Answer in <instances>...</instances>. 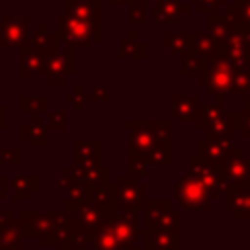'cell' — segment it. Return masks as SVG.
<instances>
[{
    "label": "cell",
    "mask_w": 250,
    "mask_h": 250,
    "mask_svg": "<svg viewBox=\"0 0 250 250\" xmlns=\"http://www.w3.org/2000/svg\"><path fill=\"white\" fill-rule=\"evenodd\" d=\"M129 129V146L139 148L146 154L150 166H172V123L170 121H139L131 119Z\"/></svg>",
    "instance_id": "1"
},
{
    "label": "cell",
    "mask_w": 250,
    "mask_h": 250,
    "mask_svg": "<svg viewBox=\"0 0 250 250\" xmlns=\"http://www.w3.org/2000/svg\"><path fill=\"white\" fill-rule=\"evenodd\" d=\"M55 35H57L59 43H68L74 49L80 47L84 51H92L94 45L102 39L84 21H80L78 18L68 16L64 12L55 16Z\"/></svg>",
    "instance_id": "2"
},
{
    "label": "cell",
    "mask_w": 250,
    "mask_h": 250,
    "mask_svg": "<svg viewBox=\"0 0 250 250\" xmlns=\"http://www.w3.org/2000/svg\"><path fill=\"white\" fill-rule=\"evenodd\" d=\"M31 35V16L29 14H4L0 20V51L14 49L23 51L29 47Z\"/></svg>",
    "instance_id": "3"
},
{
    "label": "cell",
    "mask_w": 250,
    "mask_h": 250,
    "mask_svg": "<svg viewBox=\"0 0 250 250\" xmlns=\"http://www.w3.org/2000/svg\"><path fill=\"white\" fill-rule=\"evenodd\" d=\"M207 62H209L207 72L197 80L209 94H215L217 98H225L227 94H230L232 72L234 70H232V66L229 64V61L225 59V55L221 51L207 57Z\"/></svg>",
    "instance_id": "4"
},
{
    "label": "cell",
    "mask_w": 250,
    "mask_h": 250,
    "mask_svg": "<svg viewBox=\"0 0 250 250\" xmlns=\"http://www.w3.org/2000/svg\"><path fill=\"white\" fill-rule=\"evenodd\" d=\"M145 219V230H168L182 232V211L176 209L170 201H146L141 209Z\"/></svg>",
    "instance_id": "5"
},
{
    "label": "cell",
    "mask_w": 250,
    "mask_h": 250,
    "mask_svg": "<svg viewBox=\"0 0 250 250\" xmlns=\"http://www.w3.org/2000/svg\"><path fill=\"white\" fill-rule=\"evenodd\" d=\"M76 57L74 47L68 43H62L57 51L49 53L47 64H45V78L49 86H64L68 78L76 74Z\"/></svg>",
    "instance_id": "6"
},
{
    "label": "cell",
    "mask_w": 250,
    "mask_h": 250,
    "mask_svg": "<svg viewBox=\"0 0 250 250\" xmlns=\"http://www.w3.org/2000/svg\"><path fill=\"white\" fill-rule=\"evenodd\" d=\"M174 199L176 203H180L182 209H191V211H205L213 201L209 189L189 174L180 176V180L176 182Z\"/></svg>",
    "instance_id": "7"
},
{
    "label": "cell",
    "mask_w": 250,
    "mask_h": 250,
    "mask_svg": "<svg viewBox=\"0 0 250 250\" xmlns=\"http://www.w3.org/2000/svg\"><path fill=\"white\" fill-rule=\"evenodd\" d=\"M66 219L64 213L47 209V211H37V209H25L20 213V221L23 227V236H43L51 232L57 225H61Z\"/></svg>",
    "instance_id": "8"
},
{
    "label": "cell",
    "mask_w": 250,
    "mask_h": 250,
    "mask_svg": "<svg viewBox=\"0 0 250 250\" xmlns=\"http://www.w3.org/2000/svg\"><path fill=\"white\" fill-rule=\"evenodd\" d=\"M189 176L195 178L199 184H203L209 189L213 201L219 197V193H227V189L230 186V182H227L221 176L219 168L215 164L203 160L201 156H191L189 158Z\"/></svg>",
    "instance_id": "9"
},
{
    "label": "cell",
    "mask_w": 250,
    "mask_h": 250,
    "mask_svg": "<svg viewBox=\"0 0 250 250\" xmlns=\"http://www.w3.org/2000/svg\"><path fill=\"white\" fill-rule=\"evenodd\" d=\"M115 191H117V205L143 209V205L146 203V186L139 182L137 176L131 172L119 174Z\"/></svg>",
    "instance_id": "10"
},
{
    "label": "cell",
    "mask_w": 250,
    "mask_h": 250,
    "mask_svg": "<svg viewBox=\"0 0 250 250\" xmlns=\"http://www.w3.org/2000/svg\"><path fill=\"white\" fill-rule=\"evenodd\" d=\"M64 14L78 18L102 37V0H64Z\"/></svg>",
    "instance_id": "11"
},
{
    "label": "cell",
    "mask_w": 250,
    "mask_h": 250,
    "mask_svg": "<svg viewBox=\"0 0 250 250\" xmlns=\"http://www.w3.org/2000/svg\"><path fill=\"white\" fill-rule=\"evenodd\" d=\"M225 209L230 211L234 219L250 221V180L230 182L225 193Z\"/></svg>",
    "instance_id": "12"
},
{
    "label": "cell",
    "mask_w": 250,
    "mask_h": 250,
    "mask_svg": "<svg viewBox=\"0 0 250 250\" xmlns=\"http://www.w3.org/2000/svg\"><path fill=\"white\" fill-rule=\"evenodd\" d=\"M64 174L72 178L76 184L82 186H107L109 184V174L111 168L107 164H98V166H76V164H66Z\"/></svg>",
    "instance_id": "13"
},
{
    "label": "cell",
    "mask_w": 250,
    "mask_h": 250,
    "mask_svg": "<svg viewBox=\"0 0 250 250\" xmlns=\"http://www.w3.org/2000/svg\"><path fill=\"white\" fill-rule=\"evenodd\" d=\"M217 168H219L221 176L227 182H246V180H250V156H246V152L236 145H234L232 154L225 162H221Z\"/></svg>",
    "instance_id": "14"
},
{
    "label": "cell",
    "mask_w": 250,
    "mask_h": 250,
    "mask_svg": "<svg viewBox=\"0 0 250 250\" xmlns=\"http://www.w3.org/2000/svg\"><path fill=\"white\" fill-rule=\"evenodd\" d=\"M195 31H164L162 33V49L172 55V59H186L193 53Z\"/></svg>",
    "instance_id": "15"
},
{
    "label": "cell",
    "mask_w": 250,
    "mask_h": 250,
    "mask_svg": "<svg viewBox=\"0 0 250 250\" xmlns=\"http://www.w3.org/2000/svg\"><path fill=\"white\" fill-rule=\"evenodd\" d=\"M234 150V145L230 141H225V139H209V137H203L199 139L197 143V156H201L203 160L219 166L221 162H225Z\"/></svg>",
    "instance_id": "16"
},
{
    "label": "cell",
    "mask_w": 250,
    "mask_h": 250,
    "mask_svg": "<svg viewBox=\"0 0 250 250\" xmlns=\"http://www.w3.org/2000/svg\"><path fill=\"white\" fill-rule=\"evenodd\" d=\"M154 8V23H180L184 16L191 12L189 4H182V0H156Z\"/></svg>",
    "instance_id": "17"
},
{
    "label": "cell",
    "mask_w": 250,
    "mask_h": 250,
    "mask_svg": "<svg viewBox=\"0 0 250 250\" xmlns=\"http://www.w3.org/2000/svg\"><path fill=\"white\" fill-rule=\"evenodd\" d=\"M8 191L14 201H29L31 193L39 191V178L35 174H16L10 182H4V193Z\"/></svg>",
    "instance_id": "18"
},
{
    "label": "cell",
    "mask_w": 250,
    "mask_h": 250,
    "mask_svg": "<svg viewBox=\"0 0 250 250\" xmlns=\"http://www.w3.org/2000/svg\"><path fill=\"white\" fill-rule=\"evenodd\" d=\"M199 104L201 102L197 94H174L172 96V119L180 123L195 121Z\"/></svg>",
    "instance_id": "19"
},
{
    "label": "cell",
    "mask_w": 250,
    "mask_h": 250,
    "mask_svg": "<svg viewBox=\"0 0 250 250\" xmlns=\"http://www.w3.org/2000/svg\"><path fill=\"white\" fill-rule=\"evenodd\" d=\"M20 135L29 143L31 148H47L49 139H47V125L37 119V115H31L29 119H23L20 123Z\"/></svg>",
    "instance_id": "20"
},
{
    "label": "cell",
    "mask_w": 250,
    "mask_h": 250,
    "mask_svg": "<svg viewBox=\"0 0 250 250\" xmlns=\"http://www.w3.org/2000/svg\"><path fill=\"white\" fill-rule=\"evenodd\" d=\"M145 250H182V232L146 229Z\"/></svg>",
    "instance_id": "21"
},
{
    "label": "cell",
    "mask_w": 250,
    "mask_h": 250,
    "mask_svg": "<svg viewBox=\"0 0 250 250\" xmlns=\"http://www.w3.org/2000/svg\"><path fill=\"white\" fill-rule=\"evenodd\" d=\"M100 152H102L100 139H92V141L74 139V164L76 166H98Z\"/></svg>",
    "instance_id": "22"
},
{
    "label": "cell",
    "mask_w": 250,
    "mask_h": 250,
    "mask_svg": "<svg viewBox=\"0 0 250 250\" xmlns=\"http://www.w3.org/2000/svg\"><path fill=\"white\" fill-rule=\"evenodd\" d=\"M236 123H238V111H225L219 115L209 127H207V137L209 139H225L232 141L236 135Z\"/></svg>",
    "instance_id": "23"
},
{
    "label": "cell",
    "mask_w": 250,
    "mask_h": 250,
    "mask_svg": "<svg viewBox=\"0 0 250 250\" xmlns=\"http://www.w3.org/2000/svg\"><path fill=\"white\" fill-rule=\"evenodd\" d=\"M20 74L21 76H45V64H47V53L41 51H33V49H23L20 51Z\"/></svg>",
    "instance_id": "24"
},
{
    "label": "cell",
    "mask_w": 250,
    "mask_h": 250,
    "mask_svg": "<svg viewBox=\"0 0 250 250\" xmlns=\"http://www.w3.org/2000/svg\"><path fill=\"white\" fill-rule=\"evenodd\" d=\"M29 49L41 51V53H47V55L59 49V39H57L55 31L49 29V23L41 21L39 27L35 31H31V35H29Z\"/></svg>",
    "instance_id": "25"
},
{
    "label": "cell",
    "mask_w": 250,
    "mask_h": 250,
    "mask_svg": "<svg viewBox=\"0 0 250 250\" xmlns=\"http://www.w3.org/2000/svg\"><path fill=\"white\" fill-rule=\"evenodd\" d=\"M227 109H225V98H217L215 102H203L199 104V111H197V129L201 133L207 131V127L219 117L223 115Z\"/></svg>",
    "instance_id": "26"
},
{
    "label": "cell",
    "mask_w": 250,
    "mask_h": 250,
    "mask_svg": "<svg viewBox=\"0 0 250 250\" xmlns=\"http://www.w3.org/2000/svg\"><path fill=\"white\" fill-rule=\"evenodd\" d=\"M117 57L121 61H127V59H137V61H143L146 57V43L139 39L137 31H129L127 37L123 39V43L119 45V53Z\"/></svg>",
    "instance_id": "27"
},
{
    "label": "cell",
    "mask_w": 250,
    "mask_h": 250,
    "mask_svg": "<svg viewBox=\"0 0 250 250\" xmlns=\"http://www.w3.org/2000/svg\"><path fill=\"white\" fill-rule=\"evenodd\" d=\"M88 201L104 207V209H109V211H115L117 209V191H115V186L113 184H107V186H94L90 188L88 191Z\"/></svg>",
    "instance_id": "28"
},
{
    "label": "cell",
    "mask_w": 250,
    "mask_h": 250,
    "mask_svg": "<svg viewBox=\"0 0 250 250\" xmlns=\"http://www.w3.org/2000/svg\"><path fill=\"white\" fill-rule=\"evenodd\" d=\"M23 227L20 219H12L6 225H0V250H12L21 244Z\"/></svg>",
    "instance_id": "29"
},
{
    "label": "cell",
    "mask_w": 250,
    "mask_h": 250,
    "mask_svg": "<svg viewBox=\"0 0 250 250\" xmlns=\"http://www.w3.org/2000/svg\"><path fill=\"white\" fill-rule=\"evenodd\" d=\"M20 109H21V113H29V115L45 113L49 109V98H47V94H21Z\"/></svg>",
    "instance_id": "30"
},
{
    "label": "cell",
    "mask_w": 250,
    "mask_h": 250,
    "mask_svg": "<svg viewBox=\"0 0 250 250\" xmlns=\"http://www.w3.org/2000/svg\"><path fill=\"white\" fill-rule=\"evenodd\" d=\"M217 51H221L219 39H215L209 31H195V41H193V53L195 55L207 59Z\"/></svg>",
    "instance_id": "31"
},
{
    "label": "cell",
    "mask_w": 250,
    "mask_h": 250,
    "mask_svg": "<svg viewBox=\"0 0 250 250\" xmlns=\"http://www.w3.org/2000/svg\"><path fill=\"white\" fill-rule=\"evenodd\" d=\"M207 59L205 57H199L195 53L188 55L186 59H182V76H195V78H201L205 72H207Z\"/></svg>",
    "instance_id": "32"
},
{
    "label": "cell",
    "mask_w": 250,
    "mask_h": 250,
    "mask_svg": "<svg viewBox=\"0 0 250 250\" xmlns=\"http://www.w3.org/2000/svg\"><path fill=\"white\" fill-rule=\"evenodd\" d=\"M215 39H223L230 29V23L227 21V18L223 16V12H215V14H209L207 16V29Z\"/></svg>",
    "instance_id": "33"
},
{
    "label": "cell",
    "mask_w": 250,
    "mask_h": 250,
    "mask_svg": "<svg viewBox=\"0 0 250 250\" xmlns=\"http://www.w3.org/2000/svg\"><path fill=\"white\" fill-rule=\"evenodd\" d=\"M146 168H148L146 154L141 152L135 146H129V150H127V172H131L135 176H143L146 172Z\"/></svg>",
    "instance_id": "34"
},
{
    "label": "cell",
    "mask_w": 250,
    "mask_h": 250,
    "mask_svg": "<svg viewBox=\"0 0 250 250\" xmlns=\"http://www.w3.org/2000/svg\"><path fill=\"white\" fill-rule=\"evenodd\" d=\"M250 88V66L238 68L232 72V86H230V96H242Z\"/></svg>",
    "instance_id": "35"
},
{
    "label": "cell",
    "mask_w": 250,
    "mask_h": 250,
    "mask_svg": "<svg viewBox=\"0 0 250 250\" xmlns=\"http://www.w3.org/2000/svg\"><path fill=\"white\" fill-rule=\"evenodd\" d=\"M64 102L70 104L76 113H82L84 111V105L88 104V94L84 92V86L82 84H76L74 90H72V94H66L64 96Z\"/></svg>",
    "instance_id": "36"
},
{
    "label": "cell",
    "mask_w": 250,
    "mask_h": 250,
    "mask_svg": "<svg viewBox=\"0 0 250 250\" xmlns=\"http://www.w3.org/2000/svg\"><path fill=\"white\" fill-rule=\"evenodd\" d=\"M189 6L197 10V14L201 16H209L219 12V8L227 6V0H189Z\"/></svg>",
    "instance_id": "37"
},
{
    "label": "cell",
    "mask_w": 250,
    "mask_h": 250,
    "mask_svg": "<svg viewBox=\"0 0 250 250\" xmlns=\"http://www.w3.org/2000/svg\"><path fill=\"white\" fill-rule=\"evenodd\" d=\"M111 96H109V88L104 84L94 86V90L88 94V104H109Z\"/></svg>",
    "instance_id": "38"
},
{
    "label": "cell",
    "mask_w": 250,
    "mask_h": 250,
    "mask_svg": "<svg viewBox=\"0 0 250 250\" xmlns=\"http://www.w3.org/2000/svg\"><path fill=\"white\" fill-rule=\"evenodd\" d=\"M45 125H47V131H64L66 129V113L64 111L49 113V121Z\"/></svg>",
    "instance_id": "39"
},
{
    "label": "cell",
    "mask_w": 250,
    "mask_h": 250,
    "mask_svg": "<svg viewBox=\"0 0 250 250\" xmlns=\"http://www.w3.org/2000/svg\"><path fill=\"white\" fill-rule=\"evenodd\" d=\"M236 131H240L242 137L250 141V109H242V111H238Z\"/></svg>",
    "instance_id": "40"
},
{
    "label": "cell",
    "mask_w": 250,
    "mask_h": 250,
    "mask_svg": "<svg viewBox=\"0 0 250 250\" xmlns=\"http://www.w3.org/2000/svg\"><path fill=\"white\" fill-rule=\"evenodd\" d=\"M127 8H129V21H135V23H145V10H146V6H145V4L131 2Z\"/></svg>",
    "instance_id": "41"
},
{
    "label": "cell",
    "mask_w": 250,
    "mask_h": 250,
    "mask_svg": "<svg viewBox=\"0 0 250 250\" xmlns=\"http://www.w3.org/2000/svg\"><path fill=\"white\" fill-rule=\"evenodd\" d=\"M8 164H12V166H20L21 164V148L20 146L8 148Z\"/></svg>",
    "instance_id": "42"
},
{
    "label": "cell",
    "mask_w": 250,
    "mask_h": 250,
    "mask_svg": "<svg viewBox=\"0 0 250 250\" xmlns=\"http://www.w3.org/2000/svg\"><path fill=\"white\" fill-rule=\"evenodd\" d=\"M55 184H57V189L64 193V191L74 184V180H72V178H68L66 174H62V176H59V178H57V182H55Z\"/></svg>",
    "instance_id": "43"
},
{
    "label": "cell",
    "mask_w": 250,
    "mask_h": 250,
    "mask_svg": "<svg viewBox=\"0 0 250 250\" xmlns=\"http://www.w3.org/2000/svg\"><path fill=\"white\" fill-rule=\"evenodd\" d=\"M12 219H14V213H12L10 209H2V211H0V225L10 223Z\"/></svg>",
    "instance_id": "44"
},
{
    "label": "cell",
    "mask_w": 250,
    "mask_h": 250,
    "mask_svg": "<svg viewBox=\"0 0 250 250\" xmlns=\"http://www.w3.org/2000/svg\"><path fill=\"white\" fill-rule=\"evenodd\" d=\"M8 164V148H2L0 146V166Z\"/></svg>",
    "instance_id": "45"
},
{
    "label": "cell",
    "mask_w": 250,
    "mask_h": 250,
    "mask_svg": "<svg viewBox=\"0 0 250 250\" xmlns=\"http://www.w3.org/2000/svg\"><path fill=\"white\" fill-rule=\"evenodd\" d=\"M242 102H244V109H250V88L242 94Z\"/></svg>",
    "instance_id": "46"
},
{
    "label": "cell",
    "mask_w": 250,
    "mask_h": 250,
    "mask_svg": "<svg viewBox=\"0 0 250 250\" xmlns=\"http://www.w3.org/2000/svg\"><path fill=\"white\" fill-rule=\"evenodd\" d=\"M131 2H133V0H109V4H111V6H117V8H119V6H129Z\"/></svg>",
    "instance_id": "47"
},
{
    "label": "cell",
    "mask_w": 250,
    "mask_h": 250,
    "mask_svg": "<svg viewBox=\"0 0 250 250\" xmlns=\"http://www.w3.org/2000/svg\"><path fill=\"white\" fill-rule=\"evenodd\" d=\"M4 199V176L0 174V201Z\"/></svg>",
    "instance_id": "48"
},
{
    "label": "cell",
    "mask_w": 250,
    "mask_h": 250,
    "mask_svg": "<svg viewBox=\"0 0 250 250\" xmlns=\"http://www.w3.org/2000/svg\"><path fill=\"white\" fill-rule=\"evenodd\" d=\"M4 129V105L0 104V131Z\"/></svg>",
    "instance_id": "49"
},
{
    "label": "cell",
    "mask_w": 250,
    "mask_h": 250,
    "mask_svg": "<svg viewBox=\"0 0 250 250\" xmlns=\"http://www.w3.org/2000/svg\"><path fill=\"white\" fill-rule=\"evenodd\" d=\"M12 250H31V248L25 246V244H20V246H16V248H12Z\"/></svg>",
    "instance_id": "50"
},
{
    "label": "cell",
    "mask_w": 250,
    "mask_h": 250,
    "mask_svg": "<svg viewBox=\"0 0 250 250\" xmlns=\"http://www.w3.org/2000/svg\"><path fill=\"white\" fill-rule=\"evenodd\" d=\"M133 2H139V4H145L146 6L148 2H156V0H133Z\"/></svg>",
    "instance_id": "51"
},
{
    "label": "cell",
    "mask_w": 250,
    "mask_h": 250,
    "mask_svg": "<svg viewBox=\"0 0 250 250\" xmlns=\"http://www.w3.org/2000/svg\"><path fill=\"white\" fill-rule=\"evenodd\" d=\"M57 250H70L68 246H57Z\"/></svg>",
    "instance_id": "52"
},
{
    "label": "cell",
    "mask_w": 250,
    "mask_h": 250,
    "mask_svg": "<svg viewBox=\"0 0 250 250\" xmlns=\"http://www.w3.org/2000/svg\"><path fill=\"white\" fill-rule=\"evenodd\" d=\"M242 2H248V0H232V4H242Z\"/></svg>",
    "instance_id": "53"
}]
</instances>
